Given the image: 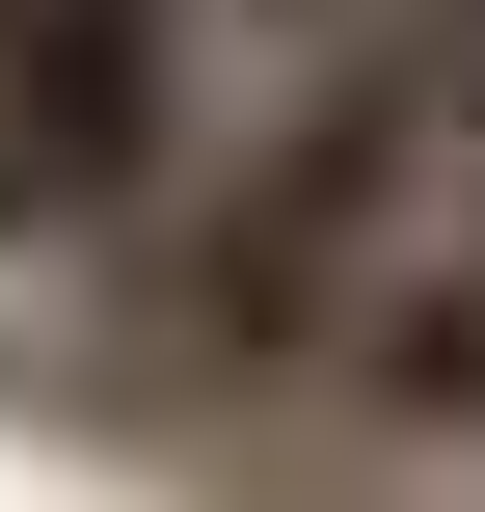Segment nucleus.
I'll return each instance as SVG.
<instances>
[{
  "label": "nucleus",
  "mask_w": 485,
  "mask_h": 512,
  "mask_svg": "<svg viewBox=\"0 0 485 512\" xmlns=\"http://www.w3.org/2000/svg\"><path fill=\"white\" fill-rule=\"evenodd\" d=\"M432 189H485V162H459V108H432V54L378 27V54L270 81V108L135 216V324H162L189 378H324V351H351V297L432 243Z\"/></svg>",
  "instance_id": "obj_1"
},
{
  "label": "nucleus",
  "mask_w": 485,
  "mask_h": 512,
  "mask_svg": "<svg viewBox=\"0 0 485 512\" xmlns=\"http://www.w3.org/2000/svg\"><path fill=\"white\" fill-rule=\"evenodd\" d=\"M189 81H216V0H0V162L54 243L162 216L189 189Z\"/></svg>",
  "instance_id": "obj_2"
},
{
  "label": "nucleus",
  "mask_w": 485,
  "mask_h": 512,
  "mask_svg": "<svg viewBox=\"0 0 485 512\" xmlns=\"http://www.w3.org/2000/svg\"><path fill=\"white\" fill-rule=\"evenodd\" d=\"M405 54H432V108H459V162H485V0H378Z\"/></svg>",
  "instance_id": "obj_4"
},
{
  "label": "nucleus",
  "mask_w": 485,
  "mask_h": 512,
  "mask_svg": "<svg viewBox=\"0 0 485 512\" xmlns=\"http://www.w3.org/2000/svg\"><path fill=\"white\" fill-rule=\"evenodd\" d=\"M324 405H351L378 459H485V216H432V243H405V270L351 297Z\"/></svg>",
  "instance_id": "obj_3"
}]
</instances>
